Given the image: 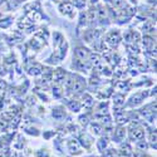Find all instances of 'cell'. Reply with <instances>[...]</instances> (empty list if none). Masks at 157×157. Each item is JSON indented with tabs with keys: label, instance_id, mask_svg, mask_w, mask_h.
I'll use <instances>...</instances> for the list:
<instances>
[{
	"label": "cell",
	"instance_id": "obj_1",
	"mask_svg": "<svg viewBox=\"0 0 157 157\" xmlns=\"http://www.w3.org/2000/svg\"><path fill=\"white\" fill-rule=\"evenodd\" d=\"M83 86H84V83H83V81H82L81 78H78L77 81L73 82V87H72L73 92H81V90L83 89Z\"/></svg>",
	"mask_w": 157,
	"mask_h": 157
},
{
	"label": "cell",
	"instance_id": "obj_2",
	"mask_svg": "<svg viewBox=\"0 0 157 157\" xmlns=\"http://www.w3.org/2000/svg\"><path fill=\"white\" fill-rule=\"evenodd\" d=\"M121 155L123 157H130L131 155H132V151H131V147L128 145H125L121 147Z\"/></svg>",
	"mask_w": 157,
	"mask_h": 157
},
{
	"label": "cell",
	"instance_id": "obj_3",
	"mask_svg": "<svg viewBox=\"0 0 157 157\" xmlns=\"http://www.w3.org/2000/svg\"><path fill=\"white\" fill-rule=\"evenodd\" d=\"M131 137L134 138V140H141V138L143 137V131L141 128L134 130V131H132V133H131Z\"/></svg>",
	"mask_w": 157,
	"mask_h": 157
},
{
	"label": "cell",
	"instance_id": "obj_4",
	"mask_svg": "<svg viewBox=\"0 0 157 157\" xmlns=\"http://www.w3.org/2000/svg\"><path fill=\"white\" fill-rule=\"evenodd\" d=\"M63 78H64V72L62 71V69H58V71L54 73V79H56L57 82H60Z\"/></svg>",
	"mask_w": 157,
	"mask_h": 157
},
{
	"label": "cell",
	"instance_id": "obj_5",
	"mask_svg": "<svg viewBox=\"0 0 157 157\" xmlns=\"http://www.w3.org/2000/svg\"><path fill=\"white\" fill-rule=\"evenodd\" d=\"M108 40L111 42V43H113V44H117L118 43V40H119V36H118V34H114V33H112V34H109V36H108Z\"/></svg>",
	"mask_w": 157,
	"mask_h": 157
},
{
	"label": "cell",
	"instance_id": "obj_6",
	"mask_svg": "<svg viewBox=\"0 0 157 157\" xmlns=\"http://www.w3.org/2000/svg\"><path fill=\"white\" fill-rule=\"evenodd\" d=\"M77 56H78L81 59H84V58L88 57V52H87L86 49H77Z\"/></svg>",
	"mask_w": 157,
	"mask_h": 157
},
{
	"label": "cell",
	"instance_id": "obj_7",
	"mask_svg": "<svg viewBox=\"0 0 157 157\" xmlns=\"http://www.w3.org/2000/svg\"><path fill=\"white\" fill-rule=\"evenodd\" d=\"M125 133H126V130L123 128V127H119V128L116 131V136L119 137V138H123V137H125Z\"/></svg>",
	"mask_w": 157,
	"mask_h": 157
},
{
	"label": "cell",
	"instance_id": "obj_8",
	"mask_svg": "<svg viewBox=\"0 0 157 157\" xmlns=\"http://www.w3.org/2000/svg\"><path fill=\"white\" fill-rule=\"evenodd\" d=\"M53 116L56 117V118H59V117L64 116V112H60V109H56V111L53 112Z\"/></svg>",
	"mask_w": 157,
	"mask_h": 157
},
{
	"label": "cell",
	"instance_id": "obj_9",
	"mask_svg": "<svg viewBox=\"0 0 157 157\" xmlns=\"http://www.w3.org/2000/svg\"><path fill=\"white\" fill-rule=\"evenodd\" d=\"M69 147H71V149L73 151V149H78V143H77V142H73V141H71L69 142Z\"/></svg>",
	"mask_w": 157,
	"mask_h": 157
},
{
	"label": "cell",
	"instance_id": "obj_10",
	"mask_svg": "<svg viewBox=\"0 0 157 157\" xmlns=\"http://www.w3.org/2000/svg\"><path fill=\"white\" fill-rule=\"evenodd\" d=\"M40 67H35V68H32V71H30V74H38V73H40Z\"/></svg>",
	"mask_w": 157,
	"mask_h": 157
},
{
	"label": "cell",
	"instance_id": "obj_11",
	"mask_svg": "<svg viewBox=\"0 0 157 157\" xmlns=\"http://www.w3.org/2000/svg\"><path fill=\"white\" fill-rule=\"evenodd\" d=\"M106 155H107V157H116V152L113 149H108Z\"/></svg>",
	"mask_w": 157,
	"mask_h": 157
},
{
	"label": "cell",
	"instance_id": "obj_12",
	"mask_svg": "<svg viewBox=\"0 0 157 157\" xmlns=\"http://www.w3.org/2000/svg\"><path fill=\"white\" fill-rule=\"evenodd\" d=\"M86 106H92V98H90L89 96H86Z\"/></svg>",
	"mask_w": 157,
	"mask_h": 157
},
{
	"label": "cell",
	"instance_id": "obj_13",
	"mask_svg": "<svg viewBox=\"0 0 157 157\" xmlns=\"http://www.w3.org/2000/svg\"><path fill=\"white\" fill-rule=\"evenodd\" d=\"M138 148H142V149H146V148H147V145L145 143V141H142V142H140V143H138Z\"/></svg>",
	"mask_w": 157,
	"mask_h": 157
},
{
	"label": "cell",
	"instance_id": "obj_14",
	"mask_svg": "<svg viewBox=\"0 0 157 157\" xmlns=\"http://www.w3.org/2000/svg\"><path fill=\"white\" fill-rule=\"evenodd\" d=\"M116 99H117V101H116V103H118V104H122V102H123L122 99H123V98H122L121 96H117V97H116Z\"/></svg>",
	"mask_w": 157,
	"mask_h": 157
}]
</instances>
